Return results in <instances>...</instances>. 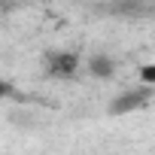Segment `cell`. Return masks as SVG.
I'll return each mask as SVG.
<instances>
[{
	"mask_svg": "<svg viewBox=\"0 0 155 155\" xmlns=\"http://www.w3.org/2000/svg\"><path fill=\"white\" fill-rule=\"evenodd\" d=\"M146 97H149V91H125V94H119V97L113 101L110 113H113V116H125V113H131V110L143 107V104H146Z\"/></svg>",
	"mask_w": 155,
	"mask_h": 155,
	"instance_id": "7a4b0ae2",
	"label": "cell"
},
{
	"mask_svg": "<svg viewBox=\"0 0 155 155\" xmlns=\"http://www.w3.org/2000/svg\"><path fill=\"white\" fill-rule=\"evenodd\" d=\"M88 70H91V76H97V79H110L116 73V61L110 55H91L88 58Z\"/></svg>",
	"mask_w": 155,
	"mask_h": 155,
	"instance_id": "3957f363",
	"label": "cell"
},
{
	"mask_svg": "<svg viewBox=\"0 0 155 155\" xmlns=\"http://www.w3.org/2000/svg\"><path fill=\"white\" fill-rule=\"evenodd\" d=\"M76 70H79V55H73V52H58L49 58V73L58 76V79H67Z\"/></svg>",
	"mask_w": 155,
	"mask_h": 155,
	"instance_id": "6da1fadb",
	"label": "cell"
},
{
	"mask_svg": "<svg viewBox=\"0 0 155 155\" xmlns=\"http://www.w3.org/2000/svg\"><path fill=\"white\" fill-rule=\"evenodd\" d=\"M6 94H9V85H6V82H0V101H3Z\"/></svg>",
	"mask_w": 155,
	"mask_h": 155,
	"instance_id": "5b68a950",
	"label": "cell"
},
{
	"mask_svg": "<svg viewBox=\"0 0 155 155\" xmlns=\"http://www.w3.org/2000/svg\"><path fill=\"white\" fill-rule=\"evenodd\" d=\"M140 76H143V82H146V85H152V82H155V67H152V64H146V67L140 70Z\"/></svg>",
	"mask_w": 155,
	"mask_h": 155,
	"instance_id": "277c9868",
	"label": "cell"
}]
</instances>
